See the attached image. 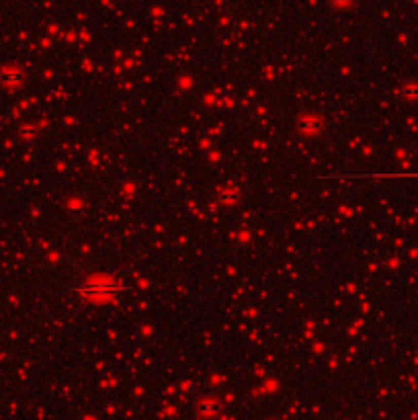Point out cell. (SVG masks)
Returning a JSON list of instances; mask_svg holds the SVG:
<instances>
[{
    "instance_id": "2",
    "label": "cell",
    "mask_w": 418,
    "mask_h": 420,
    "mask_svg": "<svg viewBox=\"0 0 418 420\" xmlns=\"http://www.w3.org/2000/svg\"><path fill=\"white\" fill-rule=\"evenodd\" d=\"M197 410L203 416H214V414L220 412V402H216V400H201L199 406H197Z\"/></svg>"
},
{
    "instance_id": "1",
    "label": "cell",
    "mask_w": 418,
    "mask_h": 420,
    "mask_svg": "<svg viewBox=\"0 0 418 420\" xmlns=\"http://www.w3.org/2000/svg\"><path fill=\"white\" fill-rule=\"evenodd\" d=\"M125 285L109 279V277H96V279H88L84 285L78 287V293L84 297H111L119 291H123Z\"/></svg>"
}]
</instances>
